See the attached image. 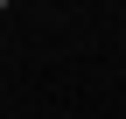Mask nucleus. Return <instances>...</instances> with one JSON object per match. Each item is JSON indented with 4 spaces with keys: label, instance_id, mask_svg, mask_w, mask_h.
Wrapping results in <instances>:
<instances>
[{
    "label": "nucleus",
    "instance_id": "nucleus-1",
    "mask_svg": "<svg viewBox=\"0 0 126 119\" xmlns=\"http://www.w3.org/2000/svg\"><path fill=\"white\" fill-rule=\"evenodd\" d=\"M0 7H7V0H0Z\"/></svg>",
    "mask_w": 126,
    "mask_h": 119
}]
</instances>
